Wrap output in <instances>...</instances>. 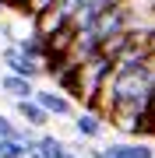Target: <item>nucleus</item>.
<instances>
[{"mask_svg": "<svg viewBox=\"0 0 155 158\" xmlns=\"http://www.w3.org/2000/svg\"><path fill=\"white\" fill-rule=\"evenodd\" d=\"M109 70H113V60H109L102 49H99L95 56H88V60L78 67V91H74V95L85 102V106H92V102H95L102 81L109 77Z\"/></svg>", "mask_w": 155, "mask_h": 158, "instance_id": "1", "label": "nucleus"}, {"mask_svg": "<svg viewBox=\"0 0 155 158\" xmlns=\"http://www.w3.org/2000/svg\"><path fill=\"white\" fill-rule=\"evenodd\" d=\"M0 60H4V67H7V70L25 74V77H32V81L46 74V67H42L39 60H32V56H28V53H25L18 42H7V46H4V53H0Z\"/></svg>", "mask_w": 155, "mask_h": 158, "instance_id": "2", "label": "nucleus"}, {"mask_svg": "<svg viewBox=\"0 0 155 158\" xmlns=\"http://www.w3.org/2000/svg\"><path fill=\"white\" fill-rule=\"evenodd\" d=\"M67 21H71L67 11H63L60 4H53V7H46V11L32 14V32H35V35H42V39H50V35H53V32H60Z\"/></svg>", "mask_w": 155, "mask_h": 158, "instance_id": "3", "label": "nucleus"}, {"mask_svg": "<svg viewBox=\"0 0 155 158\" xmlns=\"http://www.w3.org/2000/svg\"><path fill=\"white\" fill-rule=\"evenodd\" d=\"M35 98L42 102V109L53 116V119H67V116H74V102H71V95L67 91H39L35 88Z\"/></svg>", "mask_w": 155, "mask_h": 158, "instance_id": "4", "label": "nucleus"}, {"mask_svg": "<svg viewBox=\"0 0 155 158\" xmlns=\"http://www.w3.org/2000/svg\"><path fill=\"white\" fill-rule=\"evenodd\" d=\"M14 113H18L21 123H28V127H35V130H42V127L53 119L46 109H42V102L35 98V95H32V98H18V102H14Z\"/></svg>", "mask_w": 155, "mask_h": 158, "instance_id": "5", "label": "nucleus"}, {"mask_svg": "<svg viewBox=\"0 0 155 158\" xmlns=\"http://www.w3.org/2000/svg\"><path fill=\"white\" fill-rule=\"evenodd\" d=\"M0 91H4L7 98H32L35 95V81L32 77H25V74H14V70H7L4 77H0Z\"/></svg>", "mask_w": 155, "mask_h": 158, "instance_id": "6", "label": "nucleus"}, {"mask_svg": "<svg viewBox=\"0 0 155 158\" xmlns=\"http://www.w3.org/2000/svg\"><path fill=\"white\" fill-rule=\"evenodd\" d=\"M106 158H155V148L144 141V137H138V141H127V144H109L102 148Z\"/></svg>", "mask_w": 155, "mask_h": 158, "instance_id": "7", "label": "nucleus"}, {"mask_svg": "<svg viewBox=\"0 0 155 158\" xmlns=\"http://www.w3.org/2000/svg\"><path fill=\"white\" fill-rule=\"evenodd\" d=\"M74 134L81 141H95L99 134H102V113H95V109H85V113H74Z\"/></svg>", "mask_w": 155, "mask_h": 158, "instance_id": "8", "label": "nucleus"}, {"mask_svg": "<svg viewBox=\"0 0 155 158\" xmlns=\"http://www.w3.org/2000/svg\"><path fill=\"white\" fill-rule=\"evenodd\" d=\"M14 42L21 46V49L28 53L32 60H39L42 67H46V39H42V35H35V32H32V35H21V39H14Z\"/></svg>", "mask_w": 155, "mask_h": 158, "instance_id": "9", "label": "nucleus"}, {"mask_svg": "<svg viewBox=\"0 0 155 158\" xmlns=\"http://www.w3.org/2000/svg\"><path fill=\"white\" fill-rule=\"evenodd\" d=\"M28 144L18 137H0V158H28Z\"/></svg>", "mask_w": 155, "mask_h": 158, "instance_id": "10", "label": "nucleus"}, {"mask_svg": "<svg viewBox=\"0 0 155 158\" xmlns=\"http://www.w3.org/2000/svg\"><path fill=\"white\" fill-rule=\"evenodd\" d=\"M63 151H67V144H63L60 137H53V134H39V155H42V158H60Z\"/></svg>", "mask_w": 155, "mask_h": 158, "instance_id": "11", "label": "nucleus"}, {"mask_svg": "<svg viewBox=\"0 0 155 158\" xmlns=\"http://www.w3.org/2000/svg\"><path fill=\"white\" fill-rule=\"evenodd\" d=\"M18 134V123H14V119H7L4 113H0V137H14Z\"/></svg>", "mask_w": 155, "mask_h": 158, "instance_id": "12", "label": "nucleus"}, {"mask_svg": "<svg viewBox=\"0 0 155 158\" xmlns=\"http://www.w3.org/2000/svg\"><path fill=\"white\" fill-rule=\"evenodd\" d=\"M53 4H57V0H28L25 11H28V14H39V11H46V7H53Z\"/></svg>", "mask_w": 155, "mask_h": 158, "instance_id": "13", "label": "nucleus"}, {"mask_svg": "<svg viewBox=\"0 0 155 158\" xmlns=\"http://www.w3.org/2000/svg\"><path fill=\"white\" fill-rule=\"evenodd\" d=\"M4 7H14V11L25 14V7H28V0H4Z\"/></svg>", "mask_w": 155, "mask_h": 158, "instance_id": "14", "label": "nucleus"}, {"mask_svg": "<svg viewBox=\"0 0 155 158\" xmlns=\"http://www.w3.org/2000/svg\"><path fill=\"white\" fill-rule=\"evenodd\" d=\"M148 116H152V130H155V88H152V98H148Z\"/></svg>", "mask_w": 155, "mask_h": 158, "instance_id": "15", "label": "nucleus"}, {"mask_svg": "<svg viewBox=\"0 0 155 158\" xmlns=\"http://www.w3.org/2000/svg\"><path fill=\"white\" fill-rule=\"evenodd\" d=\"M144 67H148V70L155 74V49H148V63H144Z\"/></svg>", "mask_w": 155, "mask_h": 158, "instance_id": "16", "label": "nucleus"}, {"mask_svg": "<svg viewBox=\"0 0 155 158\" xmlns=\"http://www.w3.org/2000/svg\"><path fill=\"white\" fill-rule=\"evenodd\" d=\"M28 158H42V155H39V151H32V155H28Z\"/></svg>", "mask_w": 155, "mask_h": 158, "instance_id": "17", "label": "nucleus"}, {"mask_svg": "<svg viewBox=\"0 0 155 158\" xmlns=\"http://www.w3.org/2000/svg\"><path fill=\"white\" fill-rule=\"evenodd\" d=\"M0 7H4V0H0Z\"/></svg>", "mask_w": 155, "mask_h": 158, "instance_id": "18", "label": "nucleus"}]
</instances>
